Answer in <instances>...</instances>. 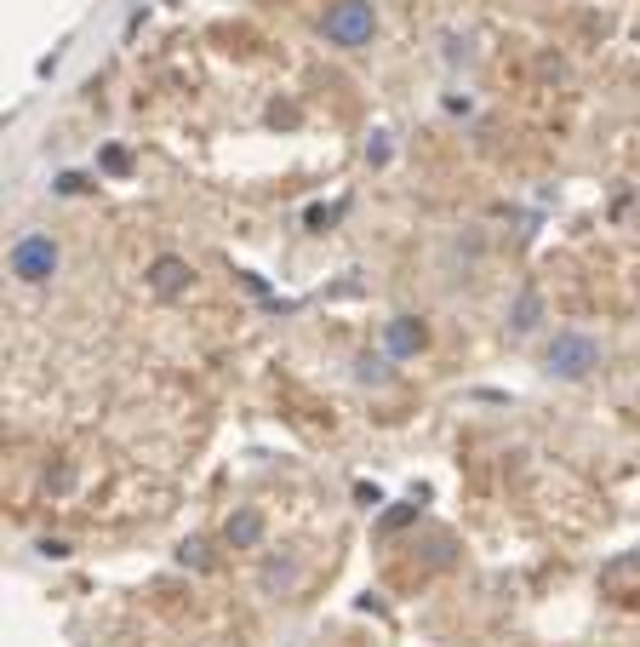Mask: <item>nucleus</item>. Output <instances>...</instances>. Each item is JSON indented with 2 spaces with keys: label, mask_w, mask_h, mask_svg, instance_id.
Masks as SVG:
<instances>
[{
  "label": "nucleus",
  "mask_w": 640,
  "mask_h": 647,
  "mask_svg": "<svg viewBox=\"0 0 640 647\" xmlns=\"http://www.w3.org/2000/svg\"><path fill=\"white\" fill-rule=\"evenodd\" d=\"M366 161H372V166H383V161H389V138H383V132H372V143H366Z\"/></svg>",
  "instance_id": "f8f14e48"
},
{
  "label": "nucleus",
  "mask_w": 640,
  "mask_h": 647,
  "mask_svg": "<svg viewBox=\"0 0 640 647\" xmlns=\"http://www.w3.org/2000/svg\"><path fill=\"white\" fill-rule=\"evenodd\" d=\"M321 35H326V46H338V53H361L377 35V7L372 0H331L326 18H321Z\"/></svg>",
  "instance_id": "f03ea898"
},
{
  "label": "nucleus",
  "mask_w": 640,
  "mask_h": 647,
  "mask_svg": "<svg viewBox=\"0 0 640 647\" xmlns=\"http://www.w3.org/2000/svg\"><path fill=\"white\" fill-rule=\"evenodd\" d=\"M389 350H377V356H361V361H354V379H361V384H389Z\"/></svg>",
  "instance_id": "6e6552de"
},
{
  "label": "nucleus",
  "mask_w": 640,
  "mask_h": 647,
  "mask_svg": "<svg viewBox=\"0 0 640 647\" xmlns=\"http://www.w3.org/2000/svg\"><path fill=\"white\" fill-rule=\"evenodd\" d=\"M595 367H601V338H595V333L567 327V333L549 338V350H544V372H549V379H560V384H583Z\"/></svg>",
  "instance_id": "f257e3e1"
},
{
  "label": "nucleus",
  "mask_w": 640,
  "mask_h": 647,
  "mask_svg": "<svg viewBox=\"0 0 640 647\" xmlns=\"http://www.w3.org/2000/svg\"><path fill=\"white\" fill-rule=\"evenodd\" d=\"M58 264H63V253H58L53 235L30 230V235L12 241V276H18L23 287H46V281L58 276Z\"/></svg>",
  "instance_id": "7ed1b4c3"
},
{
  "label": "nucleus",
  "mask_w": 640,
  "mask_h": 647,
  "mask_svg": "<svg viewBox=\"0 0 640 647\" xmlns=\"http://www.w3.org/2000/svg\"><path fill=\"white\" fill-rule=\"evenodd\" d=\"M537 327H544V292H537V287H521L515 304H509V333H515V338H532Z\"/></svg>",
  "instance_id": "0eeeda50"
},
{
  "label": "nucleus",
  "mask_w": 640,
  "mask_h": 647,
  "mask_svg": "<svg viewBox=\"0 0 640 647\" xmlns=\"http://www.w3.org/2000/svg\"><path fill=\"white\" fill-rule=\"evenodd\" d=\"M298 585V562H269L264 567V590H292Z\"/></svg>",
  "instance_id": "1a4fd4ad"
},
{
  "label": "nucleus",
  "mask_w": 640,
  "mask_h": 647,
  "mask_svg": "<svg viewBox=\"0 0 640 647\" xmlns=\"http://www.w3.org/2000/svg\"><path fill=\"white\" fill-rule=\"evenodd\" d=\"M412 516H418L412 505H400V510H389V516H383V528H389V533H395V528H406V521H412Z\"/></svg>",
  "instance_id": "ddd939ff"
},
{
  "label": "nucleus",
  "mask_w": 640,
  "mask_h": 647,
  "mask_svg": "<svg viewBox=\"0 0 640 647\" xmlns=\"http://www.w3.org/2000/svg\"><path fill=\"white\" fill-rule=\"evenodd\" d=\"M177 562H184V567H207V544H200V539H184V551H177Z\"/></svg>",
  "instance_id": "9b49d317"
},
{
  "label": "nucleus",
  "mask_w": 640,
  "mask_h": 647,
  "mask_svg": "<svg viewBox=\"0 0 640 647\" xmlns=\"http://www.w3.org/2000/svg\"><path fill=\"white\" fill-rule=\"evenodd\" d=\"M423 344H429L423 315H389V321H383V350H389L395 361H412Z\"/></svg>",
  "instance_id": "20e7f679"
},
{
  "label": "nucleus",
  "mask_w": 640,
  "mask_h": 647,
  "mask_svg": "<svg viewBox=\"0 0 640 647\" xmlns=\"http://www.w3.org/2000/svg\"><path fill=\"white\" fill-rule=\"evenodd\" d=\"M441 58H446V63H469V58H475L469 35H441Z\"/></svg>",
  "instance_id": "9d476101"
},
{
  "label": "nucleus",
  "mask_w": 640,
  "mask_h": 647,
  "mask_svg": "<svg viewBox=\"0 0 640 647\" xmlns=\"http://www.w3.org/2000/svg\"><path fill=\"white\" fill-rule=\"evenodd\" d=\"M189 281H195V269H189V258H177V253H161L155 264H149V292H155V298H184Z\"/></svg>",
  "instance_id": "39448f33"
},
{
  "label": "nucleus",
  "mask_w": 640,
  "mask_h": 647,
  "mask_svg": "<svg viewBox=\"0 0 640 647\" xmlns=\"http://www.w3.org/2000/svg\"><path fill=\"white\" fill-rule=\"evenodd\" d=\"M223 544H229V551H258V544H264V510L241 505L235 516L223 521Z\"/></svg>",
  "instance_id": "423d86ee"
}]
</instances>
